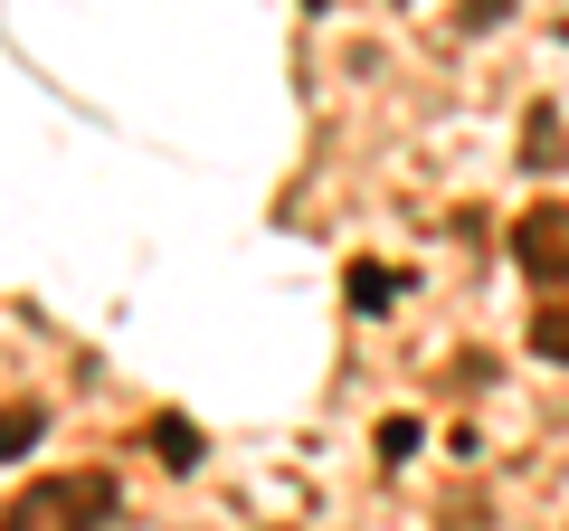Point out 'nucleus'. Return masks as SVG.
Returning <instances> with one entry per match:
<instances>
[{
	"mask_svg": "<svg viewBox=\"0 0 569 531\" xmlns=\"http://www.w3.org/2000/svg\"><path fill=\"white\" fill-rule=\"evenodd\" d=\"M342 294H351L361 313H380V304H399V275H389V266H351V275H342Z\"/></svg>",
	"mask_w": 569,
	"mask_h": 531,
	"instance_id": "nucleus-3",
	"label": "nucleus"
},
{
	"mask_svg": "<svg viewBox=\"0 0 569 531\" xmlns=\"http://www.w3.org/2000/svg\"><path fill=\"white\" fill-rule=\"evenodd\" d=\"M104 503H114V484H104V474H39L20 503L0 512V531H96Z\"/></svg>",
	"mask_w": 569,
	"mask_h": 531,
	"instance_id": "nucleus-1",
	"label": "nucleus"
},
{
	"mask_svg": "<svg viewBox=\"0 0 569 531\" xmlns=\"http://www.w3.org/2000/svg\"><path fill=\"white\" fill-rule=\"evenodd\" d=\"M39 428H48L39 409H0V455H29V447H39Z\"/></svg>",
	"mask_w": 569,
	"mask_h": 531,
	"instance_id": "nucleus-5",
	"label": "nucleus"
},
{
	"mask_svg": "<svg viewBox=\"0 0 569 531\" xmlns=\"http://www.w3.org/2000/svg\"><path fill=\"white\" fill-rule=\"evenodd\" d=\"M531 351L569 370V304H541V313H531Z\"/></svg>",
	"mask_w": 569,
	"mask_h": 531,
	"instance_id": "nucleus-4",
	"label": "nucleus"
},
{
	"mask_svg": "<svg viewBox=\"0 0 569 531\" xmlns=\"http://www.w3.org/2000/svg\"><path fill=\"white\" fill-rule=\"evenodd\" d=\"M512 257H522L531 285H569V209H522V228H512Z\"/></svg>",
	"mask_w": 569,
	"mask_h": 531,
	"instance_id": "nucleus-2",
	"label": "nucleus"
},
{
	"mask_svg": "<svg viewBox=\"0 0 569 531\" xmlns=\"http://www.w3.org/2000/svg\"><path fill=\"white\" fill-rule=\"evenodd\" d=\"M152 447H162L171 465H200V428H190V418H162V428H152Z\"/></svg>",
	"mask_w": 569,
	"mask_h": 531,
	"instance_id": "nucleus-6",
	"label": "nucleus"
},
{
	"mask_svg": "<svg viewBox=\"0 0 569 531\" xmlns=\"http://www.w3.org/2000/svg\"><path fill=\"white\" fill-rule=\"evenodd\" d=\"M503 10H512V0H466V29H493Z\"/></svg>",
	"mask_w": 569,
	"mask_h": 531,
	"instance_id": "nucleus-7",
	"label": "nucleus"
}]
</instances>
